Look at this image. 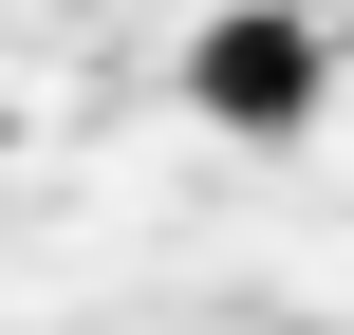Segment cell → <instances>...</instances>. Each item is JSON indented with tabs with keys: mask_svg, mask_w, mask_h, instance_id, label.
<instances>
[{
	"mask_svg": "<svg viewBox=\"0 0 354 335\" xmlns=\"http://www.w3.org/2000/svg\"><path fill=\"white\" fill-rule=\"evenodd\" d=\"M187 112H205V131H299V112H317V19H280V0L205 19V37H187Z\"/></svg>",
	"mask_w": 354,
	"mask_h": 335,
	"instance_id": "6da1fadb",
	"label": "cell"
}]
</instances>
